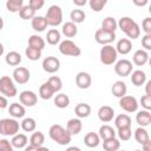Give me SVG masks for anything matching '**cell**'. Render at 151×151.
I'll return each mask as SVG.
<instances>
[{
	"label": "cell",
	"mask_w": 151,
	"mask_h": 151,
	"mask_svg": "<svg viewBox=\"0 0 151 151\" xmlns=\"http://www.w3.org/2000/svg\"><path fill=\"white\" fill-rule=\"evenodd\" d=\"M142 29L145 34H151V18H145L142 22Z\"/></svg>",
	"instance_id": "obj_51"
},
{
	"label": "cell",
	"mask_w": 151,
	"mask_h": 151,
	"mask_svg": "<svg viewBox=\"0 0 151 151\" xmlns=\"http://www.w3.org/2000/svg\"><path fill=\"white\" fill-rule=\"evenodd\" d=\"M41 66H42V70L45 72H47V73H55L60 68V61H59V59L57 57L50 55V57H46L42 60Z\"/></svg>",
	"instance_id": "obj_12"
},
{
	"label": "cell",
	"mask_w": 151,
	"mask_h": 151,
	"mask_svg": "<svg viewBox=\"0 0 151 151\" xmlns=\"http://www.w3.org/2000/svg\"><path fill=\"white\" fill-rule=\"evenodd\" d=\"M25 54H26L27 59H29V60H32V61H35V60H39V59H40V57H41V51L27 46L26 50H25Z\"/></svg>",
	"instance_id": "obj_43"
},
{
	"label": "cell",
	"mask_w": 151,
	"mask_h": 151,
	"mask_svg": "<svg viewBox=\"0 0 151 151\" xmlns=\"http://www.w3.org/2000/svg\"><path fill=\"white\" fill-rule=\"evenodd\" d=\"M131 83L134 86H142L146 83V74L142 70H136L131 72Z\"/></svg>",
	"instance_id": "obj_24"
},
{
	"label": "cell",
	"mask_w": 151,
	"mask_h": 151,
	"mask_svg": "<svg viewBox=\"0 0 151 151\" xmlns=\"http://www.w3.org/2000/svg\"><path fill=\"white\" fill-rule=\"evenodd\" d=\"M98 136H99L100 139L106 140V139H110V138H114V137H116V131L113 130L112 126L105 124V125H101V126L99 127Z\"/></svg>",
	"instance_id": "obj_25"
},
{
	"label": "cell",
	"mask_w": 151,
	"mask_h": 151,
	"mask_svg": "<svg viewBox=\"0 0 151 151\" xmlns=\"http://www.w3.org/2000/svg\"><path fill=\"white\" fill-rule=\"evenodd\" d=\"M37 151H50V149L48 147H45V146H40V147L37 149Z\"/></svg>",
	"instance_id": "obj_59"
},
{
	"label": "cell",
	"mask_w": 151,
	"mask_h": 151,
	"mask_svg": "<svg viewBox=\"0 0 151 151\" xmlns=\"http://www.w3.org/2000/svg\"><path fill=\"white\" fill-rule=\"evenodd\" d=\"M61 33L66 37V38H73L77 35L78 33V27L76 24L71 22V21H67L63 25V28H61Z\"/></svg>",
	"instance_id": "obj_29"
},
{
	"label": "cell",
	"mask_w": 151,
	"mask_h": 151,
	"mask_svg": "<svg viewBox=\"0 0 151 151\" xmlns=\"http://www.w3.org/2000/svg\"><path fill=\"white\" fill-rule=\"evenodd\" d=\"M83 129V123L79 118H71L66 124V130L70 132L71 136L79 134Z\"/></svg>",
	"instance_id": "obj_16"
},
{
	"label": "cell",
	"mask_w": 151,
	"mask_h": 151,
	"mask_svg": "<svg viewBox=\"0 0 151 151\" xmlns=\"http://www.w3.org/2000/svg\"><path fill=\"white\" fill-rule=\"evenodd\" d=\"M54 105L59 109H65L70 105V97L66 93H58L54 97Z\"/></svg>",
	"instance_id": "obj_37"
},
{
	"label": "cell",
	"mask_w": 151,
	"mask_h": 151,
	"mask_svg": "<svg viewBox=\"0 0 151 151\" xmlns=\"http://www.w3.org/2000/svg\"><path fill=\"white\" fill-rule=\"evenodd\" d=\"M74 112H76V116L79 119L80 118H86L91 114V106L86 103H79V104L76 105Z\"/></svg>",
	"instance_id": "obj_26"
},
{
	"label": "cell",
	"mask_w": 151,
	"mask_h": 151,
	"mask_svg": "<svg viewBox=\"0 0 151 151\" xmlns=\"http://www.w3.org/2000/svg\"><path fill=\"white\" fill-rule=\"evenodd\" d=\"M59 51H60L61 54L68 55V57H79L81 54L80 47L76 42H73L72 40H70V39L63 40L59 44Z\"/></svg>",
	"instance_id": "obj_7"
},
{
	"label": "cell",
	"mask_w": 151,
	"mask_h": 151,
	"mask_svg": "<svg viewBox=\"0 0 151 151\" xmlns=\"http://www.w3.org/2000/svg\"><path fill=\"white\" fill-rule=\"evenodd\" d=\"M116 39V33H110V32H105L101 28H98L94 33V40L105 46V45H111V42H113Z\"/></svg>",
	"instance_id": "obj_10"
},
{
	"label": "cell",
	"mask_w": 151,
	"mask_h": 151,
	"mask_svg": "<svg viewBox=\"0 0 151 151\" xmlns=\"http://www.w3.org/2000/svg\"><path fill=\"white\" fill-rule=\"evenodd\" d=\"M103 149L105 151H118L120 149V142L116 137L106 139L103 142Z\"/></svg>",
	"instance_id": "obj_35"
},
{
	"label": "cell",
	"mask_w": 151,
	"mask_h": 151,
	"mask_svg": "<svg viewBox=\"0 0 151 151\" xmlns=\"http://www.w3.org/2000/svg\"><path fill=\"white\" fill-rule=\"evenodd\" d=\"M117 133H118L119 140H123V142H127L132 137V130H131V127H122V129H118Z\"/></svg>",
	"instance_id": "obj_45"
},
{
	"label": "cell",
	"mask_w": 151,
	"mask_h": 151,
	"mask_svg": "<svg viewBox=\"0 0 151 151\" xmlns=\"http://www.w3.org/2000/svg\"><path fill=\"white\" fill-rule=\"evenodd\" d=\"M5 61L7 65L9 66H18L20 63H21V55L19 52L17 51H11L6 54L5 57Z\"/></svg>",
	"instance_id": "obj_32"
},
{
	"label": "cell",
	"mask_w": 151,
	"mask_h": 151,
	"mask_svg": "<svg viewBox=\"0 0 151 151\" xmlns=\"http://www.w3.org/2000/svg\"><path fill=\"white\" fill-rule=\"evenodd\" d=\"M134 139L138 144H144L145 142H147L150 139V136H149V132L145 130V127H138L134 131Z\"/></svg>",
	"instance_id": "obj_38"
},
{
	"label": "cell",
	"mask_w": 151,
	"mask_h": 151,
	"mask_svg": "<svg viewBox=\"0 0 151 151\" xmlns=\"http://www.w3.org/2000/svg\"><path fill=\"white\" fill-rule=\"evenodd\" d=\"M27 143H28V138L24 133H17L11 139V144L15 149H25L27 146Z\"/></svg>",
	"instance_id": "obj_21"
},
{
	"label": "cell",
	"mask_w": 151,
	"mask_h": 151,
	"mask_svg": "<svg viewBox=\"0 0 151 151\" xmlns=\"http://www.w3.org/2000/svg\"><path fill=\"white\" fill-rule=\"evenodd\" d=\"M28 46L37 48L39 51H42L45 48V40H44V38H41L38 34H33L28 38Z\"/></svg>",
	"instance_id": "obj_31"
},
{
	"label": "cell",
	"mask_w": 151,
	"mask_h": 151,
	"mask_svg": "<svg viewBox=\"0 0 151 151\" xmlns=\"http://www.w3.org/2000/svg\"><path fill=\"white\" fill-rule=\"evenodd\" d=\"M86 0H73V4L76 5V6H84V5H86Z\"/></svg>",
	"instance_id": "obj_55"
},
{
	"label": "cell",
	"mask_w": 151,
	"mask_h": 151,
	"mask_svg": "<svg viewBox=\"0 0 151 151\" xmlns=\"http://www.w3.org/2000/svg\"><path fill=\"white\" fill-rule=\"evenodd\" d=\"M118 25H117V21L114 18L112 17H106L103 22H101V29L105 31V32H110V33H114L116 29H117Z\"/></svg>",
	"instance_id": "obj_30"
},
{
	"label": "cell",
	"mask_w": 151,
	"mask_h": 151,
	"mask_svg": "<svg viewBox=\"0 0 151 151\" xmlns=\"http://www.w3.org/2000/svg\"><path fill=\"white\" fill-rule=\"evenodd\" d=\"M4 50H5V48H4V45L0 42V57L4 54Z\"/></svg>",
	"instance_id": "obj_60"
},
{
	"label": "cell",
	"mask_w": 151,
	"mask_h": 151,
	"mask_svg": "<svg viewBox=\"0 0 151 151\" xmlns=\"http://www.w3.org/2000/svg\"><path fill=\"white\" fill-rule=\"evenodd\" d=\"M45 5V1L44 0H29L28 1V6L33 9V11H38V9H40L42 6Z\"/></svg>",
	"instance_id": "obj_48"
},
{
	"label": "cell",
	"mask_w": 151,
	"mask_h": 151,
	"mask_svg": "<svg viewBox=\"0 0 151 151\" xmlns=\"http://www.w3.org/2000/svg\"><path fill=\"white\" fill-rule=\"evenodd\" d=\"M106 4H107L106 0H90L88 1V5L93 12H100L105 7Z\"/></svg>",
	"instance_id": "obj_46"
},
{
	"label": "cell",
	"mask_w": 151,
	"mask_h": 151,
	"mask_svg": "<svg viewBox=\"0 0 151 151\" xmlns=\"http://www.w3.org/2000/svg\"><path fill=\"white\" fill-rule=\"evenodd\" d=\"M86 18V14L83 9H73L71 13H70V19H71V22L73 24H81Z\"/></svg>",
	"instance_id": "obj_40"
},
{
	"label": "cell",
	"mask_w": 151,
	"mask_h": 151,
	"mask_svg": "<svg viewBox=\"0 0 151 151\" xmlns=\"http://www.w3.org/2000/svg\"><path fill=\"white\" fill-rule=\"evenodd\" d=\"M37 149H38V147H34V146H32V145H27V146L24 149V151H37Z\"/></svg>",
	"instance_id": "obj_57"
},
{
	"label": "cell",
	"mask_w": 151,
	"mask_h": 151,
	"mask_svg": "<svg viewBox=\"0 0 151 151\" xmlns=\"http://www.w3.org/2000/svg\"><path fill=\"white\" fill-rule=\"evenodd\" d=\"M4 28V19L0 17V31Z\"/></svg>",
	"instance_id": "obj_61"
},
{
	"label": "cell",
	"mask_w": 151,
	"mask_h": 151,
	"mask_svg": "<svg viewBox=\"0 0 151 151\" xmlns=\"http://www.w3.org/2000/svg\"><path fill=\"white\" fill-rule=\"evenodd\" d=\"M8 106V100L6 97L0 96V109H6Z\"/></svg>",
	"instance_id": "obj_52"
},
{
	"label": "cell",
	"mask_w": 151,
	"mask_h": 151,
	"mask_svg": "<svg viewBox=\"0 0 151 151\" xmlns=\"http://www.w3.org/2000/svg\"><path fill=\"white\" fill-rule=\"evenodd\" d=\"M131 118L129 114L126 113H122V114H118L116 118H114V126L117 129H122V127H131Z\"/></svg>",
	"instance_id": "obj_27"
},
{
	"label": "cell",
	"mask_w": 151,
	"mask_h": 151,
	"mask_svg": "<svg viewBox=\"0 0 151 151\" xmlns=\"http://www.w3.org/2000/svg\"><path fill=\"white\" fill-rule=\"evenodd\" d=\"M150 88H151V80H147L146 84H145V94L151 97V91H150Z\"/></svg>",
	"instance_id": "obj_54"
},
{
	"label": "cell",
	"mask_w": 151,
	"mask_h": 151,
	"mask_svg": "<svg viewBox=\"0 0 151 151\" xmlns=\"http://www.w3.org/2000/svg\"><path fill=\"white\" fill-rule=\"evenodd\" d=\"M31 25H32V28H33L35 32H44V31L47 28L46 19H45V17H41V15H35V17L32 19Z\"/></svg>",
	"instance_id": "obj_23"
},
{
	"label": "cell",
	"mask_w": 151,
	"mask_h": 151,
	"mask_svg": "<svg viewBox=\"0 0 151 151\" xmlns=\"http://www.w3.org/2000/svg\"><path fill=\"white\" fill-rule=\"evenodd\" d=\"M19 15L22 20H32L35 17V11H33L28 5H24V7L19 12Z\"/></svg>",
	"instance_id": "obj_42"
},
{
	"label": "cell",
	"mask_w": 151,
	"mask_h": 151,
	"mask_svg": "<svg viewBox=\"0 0 151 151\" xmlns=\"http://www.w3.org/2000/svg\"><path fill=\"white\" fill-rule=\"evenodd\" d=\"M91 83H92V79H91L90 73L87 72L81 71L76 76V85L81 90L88 88L91 86Z\"/></svg>",
	"instance_id": "obj_15"
},
{
	"label": "cell",
	"mask_w": 151,
	"mask_h": 151,
	"mask_svg": "<svg viewBox=\"0 0 151 151\" xmlns=\"http://www.w3.org/2000/svg\"><path fill=\"white\" fill-rule=\"evenodd\" d=\"M65 151H81L78 146H70V147H67Z\"/></svg>",
	"instance_id": "obj_58"
},
{
	"label": "cell",
	"mask_w": 151,
	"mask_h": 151,
	"mask_svg": "<svg viewBox=\"0 0 151 151\" xmlns=\"http://www.w3.org/2000/svg\"><path fill=\"white\" fill-rule=\"evenodd\" d=\"M118 151H126V150H118Z\"/></svg>",
	"instance_id": "obj_63"
},
{
	"label": "cell",
	"mask_w": 151,
	"mask_h": 151,
	"mask_svg": "<svg viewBox=\"0 0 151 151\" xmlns=\"http://www.w3.org/2000/svg\"><path fill=\"white\" fill-rule=\"evenodd\" d=\"M99 57H100V61L104 65H113L117 61L118 53L116 51V47H113L112 45H105L100 48Z\"/></svg>",
	"instance_id": "obj_6"
},
{
	"label": "cell",
	"mask_w": 151,
	"mask_h": 151,
	"mask_svg": "<svg viewBox=\"0 0 151 151\" xmlns=\"http://www.w3.org/2000/svg\"><path fill=\"white\" fill-rule=\"evenodd\" d=\"M19 100H20V104L22 106H27V107H32L37 104L38 101V96L33 92V91H28V90H25L22 91L20 94H19Z\"/></svg>",
	"instance_id": "obj_13"
},
{
	"label": "cell",
	"mask_w": 151,
	"mask_h": 151,
	"mask_svg": "<svg viewBox=\"0 0 151 151\" xmlns=\"http://www.w3.org/2000/svg\"><path fill=\"white\" fill-rule=\"evenodd\" d=\"M47 84L53 88L54 92H59V91L61 90V87H63V81H61V79H60L59 77H57V76L50 77L48 80H47Z\"/></svg>",
	"instance_id": "obj_44"
},
{
	"label": "cell",
	"mask_w": 151,
	"mask_h": 151,
	"mask_svg": "<svg viewBox=\"0 0 151 151\" xmlns=\"http://www.w3.org/2000/svg\"><path fill=\"white\" fill-rule=\"evenodd\" d=\"M54 93H55V92H54L53 88L47 84V81L44 83V84L39 87V96H40V98L44 99V100L51 99V98L54 96Z\"/></svg>",
	"instance_id": "obj_33"
},
{
	"label": "cell",
	"mask_w": 151,
	"mask_h": 151,
	"mask_svg": "<svg viewBox=\"0 0 151 151\" xmlns=\"http://www.w3.org/2000/svg\"><path fill=\"white\" fill-rule=\"evenodd\" d=\"M60 38H61V34L60 32L57 29V28H51L50 31H47V34H46V40L50 45H57L60 42Z\"/></svg>",
	"instance_id": "obj_36"
},
{
	"label": "cell",
	"mask_w": 151,
	"mask_h": 151,
	"mask_svg": "<svg viewBox=\"0 0 151 151\" xmlns=\"http://www.w3.org/2000/svg\"><path fill=\"white\" fill-rule=\"evenodd\" d=\"M0 93L4 94V97L13 98L17 96V86L13 81V79L8 76H2L0 78Z\"/></svg>",
	"instance_id": "obj_5"
},
{
	"label": "cell",
	"mask_w": 151,
	"mask_h": 151,
	"mask_svg": "<svg viewBox=\"0 0 151 151\" xmlns=\"http://www.w3.org/2000/svg\"><path fill=\"white\" fill-rule=\"evenodd\" d=\"M20 124L14 118H4L0 119V134L8 137V136H15L19 133Z\"/></svg>",
	"instance_id": "obj_3"
},
{
	"label": "cell",
	"mask_w": 151,
	"mask_h": 151,
	"mask_svg": "<svg viewBox=\"0 0 151 151\" xmlns=\"http://www.w3.org/2000/svg\"><path fill=\"white\" fill-rule=\"evenodd\" d=\"M134 151H142V150H138V149H137V150H134Z\"/></svg>",
	"instance_id": "obj_62"
},
{
	"label": "cell",
	"mask_w": 151,
	"mask_h": 151,
	"mask_svg": "<svg viewBox=\"0 0 151 151\" xmlns=\"http://www.w3.org/2000/svg\"><path fill=\"white\" fill-rule=\"evenodd\" d=\"M0 151H14V147L12 146L8 139L4 138V139H0Z\"/></svg>",
	"instance_id": "obj_47"
},
{
	"label": "cell",
	"mask_w": 151,
	"mask_h": 151,
	"mask_svg": "<svg viewBox=\"0 0 151 151\" xmlns=\"http://www.w3.org/2000/svg\"><path fill=\"white\" fill-rule=\"evenodd\" d=\"M100 143V138L96 132H87L84 137V144L87 147H97Z\"/></svg>",
	"instance_id": "obj_28"
},
{
	"label": "cell",
	"mask_w": 151,
	"mask_h": 151,
	"mask_svg": "<svg viewBox=\"0 0 151 151\" xmlns=\"http://www.w3.org/2000/svg\"><path fill=\"white\" fill-rule=\"evenodd\" d=\"M29 77H31V73H29L28 68H26V67L18 66L13 71V81H15L17 84L24 85V84L28 83Z\"/></svg>",
	"instance_id": "obj_11"
},
{
	"label": "cell",
	"mask_w": 151,
	"mask_h": 151,
	"mask_svg": "<svg viewBox=\"0 0 151 151\" xmlns=\"http://www.w3.org/2000/svg\"><path fill=\"white\" fill-rule=\"evenodd\" d=\"M149 60V53L145 51V50H137L134 53H133V57H132V61L134 65L137 66H143L147 63Z\"/></svg>",
	"instance_id": "obj_20"
},
{
	"label": "cell",
	"mask_w": 151,
	"mask_h": 151,
	"mask_svg": "<svg viewBox=\"0 0 151 151\" xmlns=\"http://www.w3.org/2000/svg\"><path fill=\"white\" fill-rule=\"evenodd\" d=\"M131 50H132V42H131L130 39H127V38H122V39L118 40V42H117V45H116V51H117V53H120V54L125 55V54L130 53Z\"/></svg>",
	"instance_id": "obj_18"
},
{
	"label": "cell",
	"mask_w": 151,
	"mask_h": 151,
	"mask_svg": "<svg viewBox=\"0 0 151 151\" xmlns=\"http://www.w3.org/2000/svg\"><path fill=\"white\" fill-rule=\"evenodd\" d=\"M48 136L53 142H55L59 145L70 144L71 143V138H72L70 132L65 127H63L60 124H53L48 130Z\"/></svg>",
	"instance_id": "obj_1"
},
{
	"label": "cell",
	"mask_w": 151,
	"mask_h": 151,
	"mask_svg": "<svg viewBox=\"0 0 151 151\" xmlns=\"http://www.w3.org/2000/svg\"><path fill=\"white\" fill-rule=\"evenodd\" d=\"M44 143H45V136L42 132L35 131L32 133V136L29 138V145H32L34 147H40V146H42Z\"/></svg>",
	"instance_id": "obj_34"
},
{
	"label": "cell",
	"mask_w": 151,
	"mask_h": 151,
	"mask_svg": "<svg viewBox=\"0 0 151 151\" xmlns=\"http://www.w3.org/2000/svg\"><path fill=\"white\" fill-rule=\"evenodd\" d=\"M111 92L114 97L117 98H122L124 96H126V92H127V87H126V84L122 80H117L113 83L112 87H111Z\"/></svg>",
	"instance_id": "obj_19"
},
{
	"label": "cell",
	"mask_w": 151,
	"mask_h": 151,
	"mask_svg": "<svg viewBox=\"0 0 151 151\" xmlns=\"http://www.w3.org/2000/svg\"><path fill=\"white\" fill-rule=\"evenodd\" d=\"M45 19H46L47 26H52V27L59 26L63 21V9H61V7L58 6V5L50 6L46 14H45Z\"/></svg>",
	"instance_id": "obj_4"
},
{
	"label": "cell",
	"mask_w": 151,
	"mask_h": 151,
	"mask_svg": "<svg viewBox=\"0 0 151 151\" xmlns=\"http://www.w3.org/2000/svg\"><path fill=\"white\" fill-rule=\"evenodd\" d=\"M142 46L145 51L151 50V34H144L142 37Z\"/></svg>",
	"instance_id": "obj_49"
},
{
	"label": "cell",
	"mask_w": 151,
	"mask_h": 151,
	"mask_svg": "<svg viewBox=\"0 0 151 151\" xmlns=\"http://www.w3.org/2000/svg\"><path fill=\"white\" fill-rule=\"evenodd\" d=\"M136 122L140 127H146L151 124V113L147 110L138 111L136 114Z\"/></svg>",
	"instance_id": "obj_17"
},
{
	"label": "cell",
	"mask_w": 151,
	"mask_h": 151,
	"mask_svg": "<svg viewBox=\"0 0 151 151\" xmlns=\"http://www.w3.org/2000/svg\"><path fill=\"white\" fill-rule=\"evenodd\" d=\"M8 112H9V114H11L14 119H17V118H22V117L25 116V113H26L25 106H22V105L19 104V103H12V104H9V106H8Z\"/></svg>",
	"instance_id": "obj_22"
},
{
	"label": "cell",
	"mask_w": 151,
	"mask_h": 151,
	"mask_svg": "<svg viewBox=\"0 0 151 151\" xmlns=\"http://www.w3.org/2000/svg\"><path fill=\"white\" fill-rule=\"evenodd\" d=\"M22 7H24L22 0H7L6 1V8L11 13H19Z\"/></svg>",
	"instance_id": "obj_39"
},
{
	"label": "cell",
	"mask_w": 151,
	"mask_h": 151,
	"mask_svg": "<svg viewBox=\"0 0 151 151\" xmlns=\"http://www.w3.org/2000/svg\"><path fill=\"white\" fill-rule=\"evenodd\" d=\"M132 63L127 59H122V60H118L114 65V72L117 73V76L119 77H127L131 74L132 72Z\"/></svg>",
	"instance_id": "obj_8"
},
{
	"label": "cell",
	"mask_w": 151,
	"mask_h": 151,
	"mask_svg": "<svg viewBox=\"0 0 151 151\" xmlns=\"http://www.w3.org/2000/svg\"><path fill=\"white\" fill-rule=\"evenodd\" d=\"M114 117V110L109 105H103L98 110V118L103 123H109Z\"/></svg>",
	"instance_id": "obj_14"
},
{
	"label": "cell",
	"mask_w": 151,
	"mask_h": 151,
	"mask_svg": "<svg viewBox=\"0 0 151 151\" xmlns=\"http://www.w3.org/2000/svg\"><path fill=\"white\" fill-rule=\"evenodd\" d=\"M20 127H21L25 132H33V131H35V129H37V122H35V119H33V118H31V117L24 118V120H22L21 124H20Z\"/></svg>",
	"instance_id": "obj_41"
},
{
	"label": "cell",
	"mask_w": 151,
	"mask_h": 151,
	"mask_svg": "<svg viewBox=\"0 0 151 151\" xmlns=\"http://www.w3.org/2000/svg\"><path fill=\"white\" fill-rule=\"evenodd\" d=\"M143 146V150L142 151H151V140L149 139L147 142H145L144 144H142Z\"/></svg>",
	"instance_id": "obj_53"
},
{
	"label": "cell",
	"mask_w": 151,
	"mask_h": 151,
	"mask_svg": "<svg viewBox=\"0 0 151 151\" xmlns=\"http://www.w3.org/2000/svg\"><path fill=\"white\" fill-rule=\"evenodd\" d=\"M133 4H134V5H137V6H145V5H147V0H143V1L134 0V1H133Z\"/></svg>",
	"instance_id": "obj_56"
},
{
	"label": "cell",
	"mask_w": 151,
	"mask_h": 151,
	"mask_svg": "<svg viewBox=\"0 0 151 151\" xmlns=\"http://www.w3.org/2000/svg\"><path fill=\"white\" fill-rule=\"evenodd\" d=\"M140 105H142V107H144V110H147V111L151 110V97L144 94L140 98Z\"/></svg>",
	"instance_id": "obj_50"
},
{
	"label": "cell",
	"mask_w": 151,
	"mask_h": 151,
	"mask_svg": "<svg viewBox=\"0 0 151 151\" xmlns=\"http://www.w3.org/2000/svg\"><path fill=\"white\" fill-rule=\"evenodd\" d=\"M138 101L133 96H124L119 98V106L126 112H136L138 110Z\"/></svg>",
	"instance_id": "obj_9"
},
{
	"label": "cell",
	"mask_w": 151,
	"mask_h": 151,
	"mask_svg": "<svg viewBox=\"0 0 151 151\" xmlns=\"http://www.w3.org/2000/svg\"><path fill=\"white\" fill-rule=\"evenodd\" d=\"M118 27L130 38V39H137L140 35V28L138 26V24L131 19L130 17H123L119 19V21L117 22Z\"/></svg>",
	"instance_id": "obj_2"
}]
</instances>
